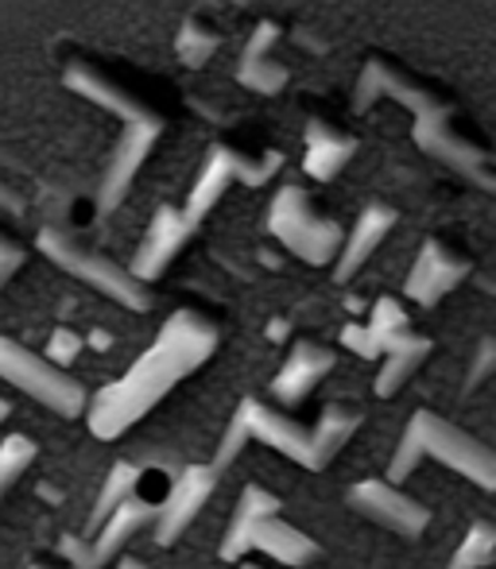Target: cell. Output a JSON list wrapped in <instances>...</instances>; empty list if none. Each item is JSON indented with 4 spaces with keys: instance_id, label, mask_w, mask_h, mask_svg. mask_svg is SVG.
<instances>
[{
    "instance_id": "obj_1",
    "label": "cell",
    "mask_w": 496,
    "mask_h": 569,
    "mask_svg": "<svg viewBox=\"0 0 496 569\" xmlns=\"http://www.w3.org/2000/svg\"><path fill=\"white\" fill-rule=\"evenodd\" d=\"M218 341H221L218 326L206 315H198V310H179V315H171L163 330H159V338L151 341V349L128 368L121 380L101 388L98 396L86 403L90 430L101 442H113L117 435L136 427L159 399L171 396L175 383L187 380L190 372H198V368L214 357Z\"/></svg>"
},
{
    "instance_id": "obj_2",
    "label": "cell",
    "mask_w": 496,
    "mask_h": 569,
    "mask_svg": "<svg viewBox=\"0 0 496 569\" xmlns=\"http://www.w3.org/2000/svg\"><path fill=\"white\" fill-rule=\"evenodd\" d=\"M423 457H435L446 469L462 472V477L474 480L477 488L493 492V485H496L493 453L485 450L477 438H469L466 430L450 427V422L430 411L411 415V422H407L404 438H399L396 453H391V461H388V485H399L407 472H415V465H419Z\"/></svg>"
},
{
    "instance_id": "obj_3",
    "label": "cell",
    "mask_w": 496,
    "mask_h": 569,
    "mask_svg": "<svg viewBox=\"0 0 496 569\" xmlns=\"http://www.w3.org/2000/svg\"><path fill=\"white\" fill-rule=\"evenodd\" d=\"M248 550H264L271 562L295 569L310 566L318 558V542L310 535H302L299 527H291L287 519H279V496H271L260 485L245 488L234 523H229V535L221 542V558L237 562Z\"/></svg>"
},
{
    "instance_id": "obj_4",
    "label": "cell",
    "mask_w": 496,
    "mask_h": 569,
    "mask_svg": "<svg viewBox=\"0 0 496 569\" xmlns=\"http://www.w3.org/2000/svg\"><path fill=\"white\" fill-rule=\"evenodd\" d=\"M36 244H39V252H43L47 260L59 263L67 276L90 283L93 291H101L106 299L121 302V307H128V310H151V287L140 283V279H136L125 263L109 260V256L98 252V248L82 244L78 237H70V232H62L54 226L39 229Z\"/></svg>"
},
{
    "instance_id": "obj_5",
    "label": "cell",
    "mask_w": 496,
    "mask_h": 569,
    "mask_svg": "<svg viewBox=\"0 0 496 569\" xmlns=\"http://www.w3.org/2000/svg\"><path fill=\"white\" fill-rule=\"evenodd\" d=\"M268 232L287 248V252L299 256L302 263H315V268H326V263L341 252V240H346V232H341L338 221L318 213V206L310 202V194L302 187H295V182L271 198Z\"/></svg>"
},
{
    "instance_id": "obj_6",
    "label": "cell",
    "mask_w": 496,
    "mask_h": 569,
    "mask_svg": "<svg viewBox=\"0 0 496 569\" xmlns=\"http://www.w3.org/2000/svg\"><path fill=\"white\" fill-rule=\"evenodd\" d=\"M0 380L12 383L23 396H31L36 403H43L51 415H62V419H78L86 411V403H90V391L75 376H67L51 360L23 349L12 338H0Z\"/></svg>"
},
{
    "instance_id": "obj_7",
    "label": "cell",
    "mask_w": 496,
    "mask_h": 569,
    "mask_svg": "<svg viewBox=\"0 0 496 569\" xmlns=\"http://www.w3.org/2000/svg\"><path fill=\"white\" fill-rule=\"evenodd\" d=\"M411 140L419 143V151H427L430 159L446 163L450 171L466 174L474 179L482 190H493V156L482 148V143L466 140V136L454 128V109L450 106H438L430 113L415 117L411 124Z\"/></svg>"
},
{
    "instance_id": "obj_8",
    "label": "cell",
    "mask_w": 496,
    "mask_h": 569,
    "mask_svg": "<svg viewBox=\"0 0 496 569\" xmlns=\"http://www.w3.org/2000/svg\"><path fill=\"white\" fill-rule=\"evenodd\" d=\"M159 132H163V120L151 117V120H132L125 124L121 140H117L113 156H109V167L101 174V187H98V213H113L117 206L125 202V194L132 190L136 174L140 167L148 163L151 148H156Z\"/></svg>"
},
{
    "instance_id": "obj_9",
    "label": "cell",
    "mask_w": 496,
    "mask_h": 569,
    "mask_svg": "<svg viewBox=\"0 0 496 569\" xmlns=\"http://www.w3.org/2000/svg\"><path fill=\"white\" fill-rule=\"evenodd\" d=\"M380 98H391L399 101V106H407L415 117L430 113V109L446 106L443 98H438L435 86L419 82L415 74H407V70L391 67L388 59H369L361 67V78H357V90H354V113H365L369 106H376Z\"/></svg>"
},
{
    "instance_id": "obj_10",
    "label": "cell",
    "mask_w": 496,
    "mask_h": 569,
    "mask_svg": "<svg viewBox=\"0 0 496 569\" xmlns=\"http://www.w3.org/2000/svg\"><path fill=\"white\" fill-rule=\"evenodd\" d=\"M214 488H218V472L210 465H190V469H182V477L171 480L163 503L156 508V519H151L159 547H171V542H179V535H187V527L198 519Z\"/></svg>"
},
{
    "instance_id": "obj_11",
    "label": "cell",
    "mask_w": 496,
    "mask_h": 569,
    "mask_svg": "<svg viewBox=\"0 0 496 569\" xmlns=\"http://www.w3.org/2000/svg\"><path fill=\"white\" fill-rule=\"evenodd\" d=\"M151 519H156V508H151V503H143V500H136V496H128L121 508H117L113 516H109L106 523L90 535V539L70 542V547H67L70 566H75V569H106L117 555H121L125 542L132 539L136 531H143Z\"/></svg>"
},
{
    "instance_id": "obj_12",
    "label": "cell",
    "mask_w": 496,
    "mask_h": 569,
    "mask_svg": "<svg viewBox=\"0 0 496 569\" xmlns=\"http://www.w3.org/2000/svg\"><path fill=\"white\" fill-rule=\"evenodd\" d=\"M62 82L70 86V90L78 93V98L93 101V106L109 109L113 117H121L125 124H132V120H151L159 117L156 109L148 106L143 98H136L128 86L117 82L109 70H101L98 62L82 59V54H75V59H67V67H62Z\"/></svg>"
},
{
    "instance_id": "obj_13",
    "label": "cell",
    "mask_w": 496,
    "mask_h": 569,
    "mask_svg": "<svg viewBox=\"0 0 496 569\" xmlns=\"http://www.w3.org/2000/svg\"><path fill=\"white\" fill-rule=\"evenodd\" d=\"M349 503L361 516H369L373 523L388 527V531L404 535V539H419L430 523V511L419 500H411L407 492H399L388 480H361L349 488Z\"/></svg>"
},
{
    "instance_id": "obj_14",
    "label": "cell",
    "mask_w": 496,
    "mask_h": 569,
    "mask_svg": "<svg viewBox=\"0 0 496 569\" xmlns=\"http://www.w3.org/2000/svg\"><path fill=\"white\" fill-rule=\"evenodd\" d=\"M237 422H241V430L252 438V442H264L268 450H279L284 457H291L295 465L318 472L315 446H310V430L299 427L295 419H287L284 411L260 403V399H245L241 411H237Z\"/></svg>"
},
{
    "instance_id": "obj_15",
    "label": "cell",
    "mask_w": 496,
    "mask_h": 569,
    "mask_svg": "<svg viewBox=\"0 0 496 569\" xmlns=\"http://www.w3.org/2000/svg\"><path fill=\"white\" fill-rule=\"evenodd\" d=\"M466 276H469V260H466V256L454 252L446 240L435 237V240H427V244L419 248V256H415V268H411V276H407L404 291H407V299H415L419 307H435V302L446 299V295H450Z\"/></svg>"
},
{
    "instance_id": "obj_16",
    "label": "cell",
    "mask_w": 496,
    "mask_h": 569,
    "mask_svg": "<svg viewBox=\"0 0 496 569\" xmlns=\"http://www.w3.org/2000/svg\"><path fill=\"white\" fill-rule=\"evenodd\" d=\"M190 229L187 218H182L179 206H163V210L151 218L148 232H143L140 248H136L132 263H128V271H132L140 283H151V279H159L167 268H171V260L182 252V244L190 240Z\"/></svg>"
},
{
    "instance_id": "obj_17",
    "label": "cell",
    "mask_w": 496,
    "mask_h": 569,
    "mask_svg": "<svg viewBox=\"0 0 496 569\" xmlns=\"http://www.w3.org/2000/svg\"><path fill=\"white\" fill-rule=\"evenodd\" d=\"M334 352L318 341H299L291 349V357L284 360V368L271 380V396L279 399V407H299L310 391L323 383V376L334 368Z\"/></svg>"
},
{
    "instance_id": "obj_18",
    "label": "cell",
    "mask_w": 496,
    "mask_h": 569,
    "mask_svg": "<svg viewBox=\"0 0 496 569\" xmlns=\"http://www.w3.org/2000/svg\"><path fill=\"white\" fill-rule=\"evenodd\" d=\"M276 43H279V23L260 20L252 36H248L241 62H237V82L248 86L252 93H264V98H271V93H279L287 86V67H279L271 59V47Z\"/></svg>"
},
{
    "instance_id": "obj_19",
    "label": "cell",
    "mask_w": 496,
    "mask_h": 569,
    "mask_svg": "<svg viewBox=\"0 0 496 569\" xmlns=\"http://www.w3.org/2000/svg\"><path fill=\"white\" fill-rule=\"evenodd\" d=\"M302 140H307L302 167H307V174L318 182H330L334 174H338L341 167L357 156V136L346 132V128H338V124H330V120H323V117H310L307 136H302Z\"/></svg>"
},
{
    "instance_id": "obj_20",
    "label": "cell",
    "mask_w": 496,
    "mask_h": 569,
    "mask_svg": "<svg viewBox=\"0 0 496 569\" xmlns=\"http://www.w3.org/2000/svg\"><path fill=\"white\" fill-rule=\"evenodd\" d=\"M396 218H399V213L391 210V206H384V202L365 206L354 232L341 240L338 268H334V279H338V283H346V279H354L357 271H361V263L369 260L376 248H380V240L391 232V226H396Z\"/></svg>"
},
{
    "instance_id": "obj_21",
    "label": "cell",
    "mask_w": 496,
    "mask_h": 569,
    "mask_svg": "<svg viewBox=\"0 0 496 569\" xmlns=\"http://www.w3.org/2000/svg\"><path fill=\"white\" fill-rule=\"evenodd\" d=\"M229 182H237L234 179V148H214L210 156H206L202 174H198V182H195V190H190L187 206H182V218H187L190 229H198L206 218H210L214 206L226 198Z\"/></svg>"
},
{
    "instance_id": "obj_22",
    "label": "cell",
    "mask_w": 496,
    "mask_h": 569,
    "mask_svg": "<svg viewBox=\"0 0 496 569\" xmlns=\"http://www.w3.org/2000/svg\"><path fill=\"white\" fill-rule=\"evenodd\" d=\"M430 338H419V333H411L407 330L404 338H396L384 349V368H380V376H376V396L380 399H391L399 388H404L407 380L415 376V368L423 365V360L430 357Z\"/></svg>"
},
{
    "instance_id": "obj_23",
    "label": "cell",
    "mask_w": 496,
    "mask_h": 569,
    "mask_svg": "<svg viewBox=\"0 0 496 569\" xmlns=\"http://www.w3.org/2000/svg\"><path fill=\"white\" fill-rule=\"evenodd\" d=\"M357 427H361V415L346 411V407H326L323 419H318V427L310 430V446H315L318 472H323L334 457L346 450V442L357 435Z\"/></svg>"
},
{
    "instance_id": "obj_24",
    "label": "cell",
    "mask_w": 496,
    "mask_h": 569,
    "mask_svg": "<svg viewBox=\"0 0 496 569\" xmlns=\"http://www.w3.org/2000/svg\"><path fill=\"white\" fill-rule=\"evenodd\" d=\"M136 477H140V469H136V465H117L113 472H109V480L106 485H101V496H98V508L90 511V519H86V531L78 535V539H90L93 531H98L101 523H106L109 516H113L117 508H121V503L128 500V496L136 492Z\"/></svg>"
},
{
    "instance_id": "obj_25",
    "label": "cell",
    "mask_w": 496,
    "mask_h": 569,
    "mask_svg": "<svg viewBox=\"0 0 496 569\" xmlns=\"http://www.w3.org/2000/svg\"><path fill=\"white\" fill-rule=\"evenodd\" d=\"M221 47V31L214 28V23L198 20V16H190L187 23H182L179 39H175V51H179V59L187 62V67H206V62L218 54Z\"/></svg>"
},
{
    "instance_id": "obj_26",
    "label": "cell",
    "mask_w": 496,
    "mask_h": 569,
    "mask_svg": "<svg viewBox=\"0 0 496 569\" xmlns=\"http://www.w3.org/2000/svg\"><path fill=\"white\" fill-rule=\"evenodd\" d=\"M365 330H369V338H373V345H376V352H384L391 341L404 338V333L411 330V322H407L404 307H399L396 299H388V295H384V299L373 307V318H369V326H365Z\"/></svg>"
},
{
    "instance_id": "obj_27",
    "label": "cell",
    "mask_w": 496,
    "mask_h": 569,
    "mask_svg": "<svg viewBox=\"0 0 496 569\" xmlns=\"http://www.w3.org/2000/svg\"><path fill=\"white\" fill-rule=\"evenodd\" d=\"M493 547H496L493 527L489 523H474L466 539H462V547L454 550V558H450V566H446V569H482L485 562H489Z\"/></svg>"
},
{
    "instance_id": "obj_28",
    "label": "cell",
    "mask_w": 496,
    "mask_h": 569,
    "mask_svg": "<svg viewBox=\"0 0 496 569\" xmlns=\"http://www.w3.org/2000/svg\"><path fill=\"white\" fill-rule=\"evenodd\" d=\"M31 461H36V442H31V438L12 435L0 442V496L20 480V472L28 469Z\"/></svg>"
},
{
    "instance_id": "obj_29",
    "label": "cell",
    "mask_w": 496,
    "mask_h": 569,
    "mask_svg": "<svg viewBox=\"0 0 496 569\" xmlns=\"http://www.w3.org/2000/svg\"><path fill=\"white\" fill-rule=\"evenodd\" d=\"M78 349H82V338H78L75 330H54L51 341H47V357L43 360H51L54 368H62V365H70V360L78 357Z\"/></svg>"
},
{
    "instance_id": "obj_30",
    "label": "cell",
    "mask_w": 496,
    "mask_h": 569,
    "mask_svg": "<svg viewBox=\"0 0 496 569\" xmlns=\"http://www.w3.org/2000/svg\"><path fill=\"white\" fill-rule=\"evenodd\" d=\"M23 260H28V248L16 244L8 232H0V287H4L8 279H12L16 271L23 268Z\"/></svg>"
},
{
    "instance_id": "obj_31",
    "label": "cell",
    "mask_w": 496,
    "mask_h": 569,
    "mask_svg": "<svg viewBox=\"0 0 496 569\" xmlns=\"http://www.w3.org/2000/svg\"><path fill=\"white\" fill-rule=\"evenodd\" d=\"M493 357H496V349H493V341L485 338V341H482V349H477L474 368H469V376H466V391L482 388V383H485V376L493 372Z\"/></svg>"
},
{
    "instance_id": "obj_32",
    "label": "cell",
    "mask_w": 496,
    "mask_h": 569,
    "mask_svg": "<svg viewBox=\"0 0 496 569\" xmlns=\"http://www.w3.org/2000/svg\"><path fill=\"white\" fill-rule=\"evenodd\" d=\"M346 345L349 349L357 352V357H380V352H376V345H373V338H369V330H365V326H349L346 330Z\"/></svg>"
},
{
    "instance_id": "obj_33",
    "label": "cell",
    "mask_w": 496,
    "mask_h": 569,
    "mask_svg": "<svg viewBox=\"0 0 496 569\" xmlns=\"http://www.w3.org/2000/svg\"><path fill=\"white\" fill-rule=\"evenodd\" d=\"M23 206H28V202H23L20 190H12L4 179H0V210H8V213H23Z\"/></svg>"
},
{
    "instance_id": "obj_34",
    "label": "cell",
    "mask_w": 496,
    "mask_h": 569,
    "mask_svg": "<svg viewBox=\"0 0 496 569\" xmlns=\"http://www.w3.org/2000/svg\"><path fill=\"white\" fill-rule=\"evenodd\" d=\"M8 415H12V403H8V399H0V422H4Z\"/></svg>"
},
{
    "instance_id": "obj_35",
    "label": "cell",
    "mask_w": 496,
    "mask_h": 569,
    "mask_svg": "<svg viewBox=\"0 0 496 569\" xmlns=\"http://www.w3.org/2000/svg\"><path fill=\"white\" fill-rule=\"evenodd\" d=\"M28 569H54V566H47V562H36V566H28Z\"/></svg>"
},
{
    "instance_id": "obj_36",
    "label": "cell",
    "mask_w": 496,
    "mask_h": 569,
    "mask_svg": "<svg viewBox=\"0 0 496 569\" xmlns=\"http://www.w3.org/2000/svg\"><path fill=\"white\" fill-rule=\"evenodd\" d=\"M241 569H260V566H241Z\"/></svg>"
}]
</instances>
